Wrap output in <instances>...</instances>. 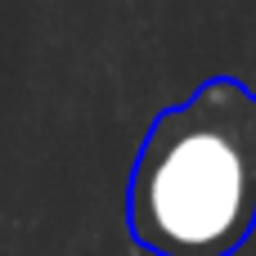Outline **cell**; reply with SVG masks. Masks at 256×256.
I'll use <instances>...</instances> for the list:
<instances>
[{"instance_id":"obj_1","label":"cell","mask_w":256,"mask_h":256,"mask_svg":"<svg viewBox=\"0 0 256 256\" xmlns=\"http://www.w3.org/2000/svg\"><path fill=\"white\" fill-rule=\"evenodd\" d=\"M126 230L148 256H234L256 230V86L207 76L130 162Z\"/></svg>"}]
</instances>
